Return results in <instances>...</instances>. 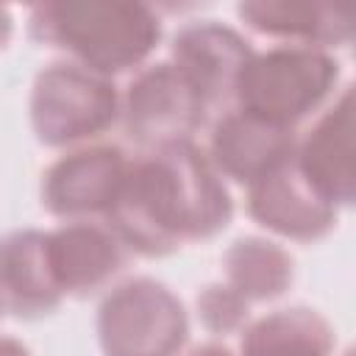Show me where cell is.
Segmentation results:
<instances>
[{"mask_svg": "<svg viewBox=\"0 0 356 356\" xmlns=\"http://www.w3.org/2000/svg\"><path fill=\"white\" fill-rule=\"evenodd\" d=\"M225 284L239 292L248 303L250 300H273L281 298L292 284V256L261 236L236 239L225 256Z\"/></svg>", "mask_w": 356, "mask_h": 356, "instance_id": "cell-16", "label": "cell"}, {"mask_svg": "<svg viewBox=\"0 0 356 356\" xmlns=\"http://www.w3.org/2000/svg\"><path fill=\"white\" fill-rule=\"evenodd\" d=\"M209 108L186 75L172 64H147L136 70L125 95L120 97V117L125 136L145 150L192 142Z\"/></svg>", "mask_w": 356, "mask_h": 356, "instance_id": "cell-6", "label": "cell"}, {"mask_svg": "<svg viewBox=\"0 0 356 356\" xmlns=\"http://www.w3.org/2000/svg\"><path fill=\"white\" fill-rule=\"evenodd\" d=\"M186 337L184 303L153 278L117 284L97 309V342L106 356H181Z\"/></svg>", "mask_w": 356, "mask_h": 356, "instance_id": "cell-4", "label": "cell"}, {"mask_svg": "<svg viewBox=\"0 0 356 356\" xmlns=\"http://www.w3.org/2000/svg\"><path fill=\"white\" fill-rule=\"evenodd\" d=\"M128 161L131 156L117 145H92L64 153L42 175V206L67 222L106 217Z\"/></svg>", "mask_w": 356, "mask_h": 356, "instance_id": "cell-7", "label": "cell"}, {"mask_svg": "<svg viewBox=\"0 0 356 356\" xmlns=\"http://www.w3.org/2000/svg\"><path fill=\"white\" fill-rule=\"evenodd\" d=\"M236 17L256 33L300 47H339L353 39V11L331 3L253 0L239 3Z\"/></svg>", "mask_w": 356, "mask_h": 356, "instance_id": "cell-14", "label": "cell"}, {"mask_svg": "<svg viewBox=\"0 0 356 356\" xmlns=\"http://www.w3.org/2000/svg\"><path fill=\"white\" fill-rule=\"evenodd\" d=\"M189 356H234V353L228 348H222V345H200Z\"/></svg>", "mask_w": 356, "mask_h": 356, "instance_id": "cell-20", "label": "cell"}, {"mask_svg": "<svg viewBox=\"0 0 356 356\" xmlns=\"http://www.w3.org/2000/svg\"><path fill=\"white\" fill-rule=\"evenodd\" d=\"M47 261V234L22 228L0 236V309L14 317H44L61 306Z\"/></svg>", "mask_w": 356, "mask_h": 356, "instance_id": "cell-13", "label": "cell"}, {"mask_svg": "<svg viewBox=\"0 0 356 356\" xmlns=\"http://www.w3.org/2000/svg\"><path fill=\"white\" fill-rule=\"evenodd\" d=\"M11 28H14V19H11V11L6 6H0V50L6 47L8 36H11Z\"/></svg>", "mask_w": 356, "mask_h": 356, "instance_id": "cell-19", "label": "cell"}, {"mask_svg": "<svg viewBox=\"0 0 356 356\" xmlns=\"http://www.w3.org/2000/svg\"><path fill=\"white\" fill-rule=\"evenodd\" d=\"M31 125L42 145L70 147L106 134L120 117L114 83L72 61L39 70L31 89Z\"/></svg>", "mask_w": 356, "mask_h": 356, "instance_id": "cell-5", "label": "cell"}, {"mask_svg": "<svg viewBox=\"0 0 356 356\" xmlns=\"http://www.w3.org/2000/svg\"><path fill=\"white\" fill-rule=\"evenodd\" d=\"M197 317L203 323L206 331L211 334H234L239 328H245L248 323V300L234 292L228 284H209L197 292Z\"/></svg>", "mask_w": 356, "mask_h": 356, "instance_id": "cell-17", "label": "cell"}, {"mask_svg": "<svg viewBox=\"0 0 356 356\" xmlns=\"http://www.w3.org/2000/svg\"><path fill=\"white\" fill-rule=\"evenodd\" d=\"M170 53L172 64L186 75V81L195 86V92L211 111L220 106L225 108L234 100L236 78L253 56V47L231 25L203 19L184 25L172 36Z\"/></svg>", "mask_w": 356, "mask_h": 356, "instance_id": "cell-9", "label": "cell"}, {"mask_svg": "<svg viewBox=\"0 0 356 356\" xmlns=\"http://www.w3.org/2000/svg\"><path fill=\"white\" fill-rule=\"evenodd\" d=\"M231 214V195L209 156L195 142H175L128 161L103 220L131 253L161 259L217 236Z\"/></svg>", "mask_w": 356, "mask_h": 356, "instance_id": "cell-1", "label": "cell"}, {"mask_svg": "<svg viewBox=\"0 0 356 356\" xmlns=\"http://www.w3.org/2000/svg\"><path fill=\"white\" fill-rule=\"evenodd\" d=\"M248 214L261 228L295 242H317L337 225V206L309 186L295 167V156L248 186Z\"/></svg>", "mask_w": 356, "mask_h": 356, "instance_id": "cell-12", "label": "cell"}, {"mask_svg": "<svg viewBox=\"0 0 356 356\" xmlns=\"http://www.w3.org/2000/svg\"><path fill=\"white\" fill-rule=\"evenodd\" d=\"M334 328L306 306L278 309L242 331L239 356H331Z\"/></svg>", "mask_w": 356, "mask_h": 356, "instance_id": "cell-15", "label": "cell"}, {"mask_svg": "<svg viewBox=\"0 0 356 356\" xmlns=\"http://www.w3.org/2000/svg\"><path fill=\"white\" fill-rule=\"evenodd\" d=\"M128 259L131 250L106 222L72 220L47 231V261L64 298H89L108 289Z\"/></svg>", "mask_w": 356, "mask_h": 356, "instance_id": "cell-8", "label": "cell"}, {"mask_svg": "<svg viewBox=\"0 0 356 356\" xmlns=\"http://www.w3.org/2000/svg\"><path fill=\"white\" fill-rule=\"evenodd\" d=\"M295 167L309 186L331 206L353 203V92L345 86L339 97L320 114L309 134L295 145Z\"/></svg>", "mask_w": 356, "mask_h": 356, "instance_id": "cell-11", "label": "cell"}, {"mask_svg": "<svg viewBox=\"0 0 356 356\" xmlns=\"http://www.w3.org/2000/svg\"><path fill=\"white\" fill-rule=\"evenodd\" d=\"M298 136L239 108H222L211 128L209 161L222 178L250 186L295 156Z\"/></svg>", "mask_w": 356, "mask_h": 356, "instance_id": "cell-10", "label": "cell"}, {"mask_svg": "<svg viewBox=\"0 0 356 356\" xmlns=\"http://www.w3.org/2000/svg\"><path fill=\"white\" fill-rule=\"evenodd\" d=\"M345 356H350V353H345Z\"/></svg>", "mask_w": 356, "mask_h": 356, "instance_id": "cell-21", "label": "cell"}, {"mask_svg": "<svg viewBox=\"0 0 356 356\" xmlns=\"http://www.w3.org/2000/svg\"><path fill=\"white\" fill-rule=\"evenodd\" d=\"M0 356H31L28 348L17 339H8V337H0Z\"/></svg>", "mask_w": 356, "mask_h": 356, "instance_id": "cell-18", "label": "cell"}, {"mask_svg": "<svg viewBox=\"0 0 356 356\" xmlns=\"http://www.w3.org/2000/svg\"><path fill=\"white\" fill-rule=\"evenodd\" d=\"M339 83V61L328 50L275 44L248 58L242 67L234 103L278 128L295 131L303 120L325 108Z\"/></svg>", "mask_w": 356, "mask_h": 356, "instance_id": "cell-3", "label": "cell"}, {"mask_svg": "<svg viewBox=\"0 0 356 356\" xmlns=\"http://www.w3.org/2000/svg\"><path fill=\"white\" fill-rule=\"evenodd\" d=\"M28 33L42 47L111 81L147 61L161 39V17L147 3H39L28 14Z\"/></svg>", "mask_w": 356, "mask_h": 356, "instance_id": "cell-2", "label": "cell"}]
</instances>
